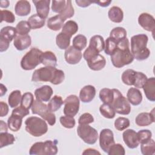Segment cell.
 I'll return each instance as SVG.
<instances>
[{
    "label": "cell",
    "mask_w": 155,
    "mask_h": 155,
    "mask_svg": "<svg viewBox=\"0 0 155 155\" xmlns=\"http://www.w3.org/2000/svg\"><path fill=\"white\" fill-rule=\"evenodd\" d=\"M64 72L55 67H41L34 71L31 81L33 82H50L52 84L58 85L64 80Z\"/></svg>",
    "instance_id": "obj_1"
},
{
    "label": "cell",
    "mask_w": 155,
    "mask_h": 155,
    "mask_svg": "<svg viewBox=\"0 0 155 155\" xmlns=\"http://www.w3.org/2000/svg\"><path fill=\"white\" fill-rule=\"evenodd\" d=\"M129 44L127 38L117 42L116 50L111 55V61L114 67L121 68L133 61L134 58L130 50Z\"/></svg>",
    "instance_id": "obj_2"
},
{
    "label": "cell",
    "mask_w": 155,
    "mask_h": 155,
    "mask_svg": "<svg viewBox=\"0 0 155 155\" xmlns=\"http://www.w3.org/2000/svg\"><path fill=\"white\" fill-rule=\"evenodd\" d=\"M148 38L145 34H138L131 38V52L134 58L137 61L147 59L150 51L147 47Z\"/></svg>",
    "instance_id": "obj_3"
},
{
    "label": "cell",
    "mask_w": 155,
    "mask_h": 155,
    "mask_svg": "<svg viewBox=\"0 0 155 155\" xmlns=\"http://www.w3.org/2000/svg\"><path fill=\"white\" fill-rule=\"evenodd\" d=\"M25 130L35 137H40L48 131V125L44 119L36 116L28 117L25 121Z\"/></svg>",
    "instance_id": "obj_4"
},
{
    "label": "cell",
    "mask_w": 155,
    "mask_h": 155,
    "mask_svg": "<svg viewBox=\"0 0 155 155\" xmlns=\"http://www.w3.org/2000/svg\"><path fill=\"white\" fill-rule=\"evenodd\" d=\"M42 51L37 48H31L22 57L21 67L24 70H31L41 63Z\"/></svg>",
    "instance_id": "obj_5"
},
{
    "label": "cell",
    "mask_w": 155,
    "mask_h": 155,
    "mask_svg": "<svg viewBox=\"0 0 155 155\" xmlns=\"http://www.w3.org/2000/svg\"><path fill=\"white\" fill-rule=\"evenodd\" d=\"M113 90L114 97L111 105L115 112L122 115L129 114L131 111V106L127 99L122 95L119 90L113 88Z\"/></svg>",
    "instance_id": "obj_6"
},
{
    "label": "cell",
    "mask_w": 155,
    "mask_h": 155,
    "mask_svg": "<svg viewBox=\"0 0 155 155\" xmlns=\"http://www.w3.org/2000/svg\"><path fill=\"white\" fill-rule=\"evenodd\" d=\"M77 133L79 137L86 143L93 145L98 138L97 130L88 125H79L77 128Z\"/></svg>",
    "instance_id": "obj_7"
},
{
    "label": "cell",
    "mask_w": 155,
    "mask_h": 155,
    "mask_svg": "<svg viewBox=\"0 0 155 155\" xmlns=\"http://www.w3.org/2000/svg\"><path fill=\"white\" fill-rule=\"evenodd\" d=\"M64 113L65 116L74 117L78 113L79 110V99L74 94L67 96L64 101Z\"/></svg>",
    "instance_id": "obj_8"
},
{
    "label": "cell",
    "mask_w": 155,
    "mask_h": 155,
    "mask_svg": "<svg viewBox=\"0 0 155 155\" xmlns=\"http://www.w3.org/2000/svg\"><path fill=\"white\" fill-rule=\"evenodd\" d=\"M114 143V139L113 131L108 128L102 130L99 134V145L102 150L107 153L110 147Z\"/></svg>",
    "instance_id": "obj_9"
},
{
    "label": "cell",
    "mask_w": 155,
    "mask_h": 155,
    "mask_svg": "<svg viewBox=\"0 0 155 155\" xmlns=\"http://www.w3.org/2000/svg\"><path fill=\"white\" fill-rule=\"evenodd\" d=\"M139 24L145 30L154 33L155 21L154 17L148 13H141L138 18Z\"/></svg>",
    "instance_id": "obj_10"
},
{
    "label": "cell",
    "mask_w": 155,
    "mask_h": 155,
    "mask_svg": "<svg viewBox=\"0 0 155 155\" xmlns=\"http://www.w3.org/2000/svg\"><path fill=\"white\" fill-rule=\"evenodd\" d=\"M123 140L125 145L131 149L136 148L139 145V141L137 133L132 129H128L122 134Z\"/></svg>",
    "instance_id": "obj_11"
},
{
    "label": "cell",
    "mask_w": 155,
    "mask_h": 155,
    "mask_svg": "<svg viewBox=\"0 0 155 155\" xmlns=\"http://www.w3.org/2000/svg\"><path fill=\"white\" fill-rule=\"evenodd\" d=\"M82 57L81 51L77 50L73 46L68 47L64 53L65 61L71 65H74L79 63Z\"/></svg>",
    "instance_id": "obj_12"
},
{
    "label": "cell",
    "mask_w": 155,
    "mask_h": 155,
    "mask_svg": "<svg viewBox=\"0 0 155 155\" xmlns=\"http://www.w3.org/2000/svg\"><path fill=\"white\" fill-rule=\"evenodd\" d=\"M86 61L88 67L94 71H99L103 69L106 65V60L105 58L99 53L93 56Z\"/></svg>",
    "instance_id": "obj_13"
},
{
    "label": "cell",
    "mask_w": 155,
    "mask_h": 155,
    "mask_svg": "<svg viewBox=\"0 0 155 155\" xmlns=\"http://www.w3.org/2000/svg\"><path fill=\"white\" fill-rule=\"evenodd\" d=\"M33 3L35 5L37 14L42 18L45 19L48 15L50 10V0H33Z\"/></svg>",
    "instance_id": "obj_14"
},
{
    "label": "cell",
    "mask_w": 155,
    "mask_h": 155,
    "mask_svg": "<svg viewBox=\"0 0 155 155\" xmlns=\"http://www.w3.org/2000/svg\"><path fill=\"white\" fill-rule=\"evenodd\" d=\"M53 93L52 88L49 85H45L35 90V96L36 97V99L38 101L47 102L50 99Z\"/></svg>",
    "instance_id": "obj_15"
},
{
    "label": "cell",
    "mask_w": 155,
    "mask_h": 155,
    "mask_svg": "<svg viewBox=\"0 0 155 155\" xmlns=\"http://www.w3.org/2000/svg\"><path fill=\"white\" fill-rule=\"evenodd\" d=\"M154 109L150 113L143 112L139 113L135 119L136 124L139 127H145L151 125L154 122Z\"/></svg>",
    "instance_id": "obj_16"
},
{
    "label": "cell",
    "mask_w": 155,
    "mask_h": 155,
    "mask_svg": "<svg viewBox=\"0 0 155 155\" xmlns=\"http://www.w3.org/2000/svg\"><path fill=\"white\" fill-rule=\"evenodd\" d=\"M96 95L95 87L91 85L84 86L79 92V99L84 103L92 101Z\"/></svg>",
    "instance_id": "obj_17"
},
{
    "label": "cell",
    "mask_w": 155,
    "mask_h": 155,
    "mask_svg": "<svg viewBox=\"0 0 155 155\" xmlns=\"http://www.w3.org/2000/svg\"><path fill=\"white\" fill-rule=\"evenodd\" d=\"M31 44V39L30 35H17L13 42L15 47L19 51H22L28 48Z\"/></svg>",
    "instance_id": "obj_18"
},
{
    "label": "cell",
    "mask_w": 155,
    "mask_h": 155,
    "mask_svg": "<svg viewBox=\"0 0 155 155\" xmlns=\"http://www.w3.org/2000/svg\"><path fill=\"white\" fill-rule=\"evenodd\" d=\"M146 97L151 102L155 101V78L151 77L147 79L142 87Z\"/></svg>",
    "instance_id": "obj_19"
},
{
    "label": "cell",
    "mask_w": 155,
    "mask_h": 155,
    "mask_svg": "<svg viewBox=\"0 0 155 155\" xmlns=\"http://www.w3.org/2000/svg\"><path fill=\"white\" fill-rule=\"evenodd\" d=\"M127 100L133 105H139L142 101V95L140 91L137 88H130L127 93Z\"/></svg>",
    "instance_id": "obj_20"
},
{
    "label": "cell",
    "mask_w": 155,
    "mask_h": 155,
    "mask_svg": "<svg viewBox=\"0 0 155 155\" xmlns=\"http://www.w3.org/2000/svg\"><path fill=\"white\" fill-rule=\"evenodd\" d=\"M15 11L18 16H27L31 12V5L30 2L26 0L18 1L15 5Z\"/></svg>",
    "instance_id": "obj_21"
},
{
    "label": "cell",
    "mask_w": 155,
    "mask_h": 155,
    "mask_svg": "<svg viewBox=\"0 0 155 155\" xmlns=\"http://www.w3.org/2000/svg\"><path fill=\"white\" fill-rule=\"evenodd\" d=\"M41 64L45 67H56L57 65V58L56 55L51 51L43 52L41 56Z\"/></svg>",
    "instance_id": "obj_22"
},
{
    "label": "cell",
    "mask_w": 155,
    "mask_h": 155,
    "mask_svg": "<svg viewBox=\"0 0 155 155\" xmlns=\"http://www.w3.org/2000/svg\"><path fill=\"white\" fill-rule=\"evenodd\" d=\"M88 47L99 53L104 50L105 47V42L103 37L101 35H94L92 36L90 38Z\"/></svg>",
    "instance_id": "obj_23"
},
{
    "label": "cell",
    "mask_w": 155,
    "mask_h": 155,
    "mask_svg": "<svg viewBox=\"0 0 155 155\" xmlns=\"http://www.w3.org/2000/svg\"><path fill=\"white\" fill-rule=\"evenodd\" d=\"M108 16L109 19L112 22L115 23H120L123 20L124 12L120 7L117 6H113L108 10Z\"/></svg>",
    "instance_id": "obj_24"
},
{
    "label": "cell",
    "mask_w": 155,
    "mask_h": 155,
    "mask_svg": "<svg viewBox=\"0 0 155 155\" xmlns=\"http://www.w3.org/2000/svg\"><path fill=\"white\" fill-rule=\"evenodd\" d=\"M64 21L65 20L59 15H57L48 19L47 27L51 30L58 31L63 27Z\"/></svg>",
    "instance_id": "obj_25"
},
{
    "label": "cell",
    "mask_w": 155,
    "mask_h": 155,
    "mask_svg": "<svg viewBox=\"0 0 155 155\" xmlns=\"http://www.w3.org/2000/svg\"><path fill=\"white\" fill-rule=\"evenodd\" d=\"M22 119L21 116L12 113L7 120L8 128L14 132L19 131L22 125Z\"/></svg>",
    "instance_id": "obj_26"
},
{
    "label": "cell",
    "mask_w": 155,
    "mask_h": 155,
    "mask_svg": "<svg viewBox=\"0 0 155 155\" xmlns=\"http://www.w3.org/2000/svg\"><path fill=\"white\" fill-rule=\"evenodd\" d=\"M31 108L33 114H38L41 116V117H42L47 113L49 111L47 105L42 101L37 99L34 100Z\"/></svg>",
    "instance_id": "obj_27"
},
{
    "label": "cell",
    "mask_w": 155,
    "mask_h": 155,
    "mask_svg": "<svg viewBox=\"0 0 155 155\" xmlns=\"http://www.w3.org/2000/svg\"><path fill=\"white\" fill-rule=\"evenodd\" d=\"M71 37L66 34L60 32L56 37V44L61 50H66L70 46Z\"/></svg>",
    "instance_id": "obj_28"
},
{
    "label": "cell",
    "mask_w": 155,
    "mask_h": 155,
    "mask_svg": "<svg viewBox=\"0 0 155 155\" xmlns=\"http://www.w3.org/2000/svg\"><path fill=\"white\" fill-rule=\"evenodd\" d=\"M16 28L12 26H5L0 31V38L8 41L10 42L16 36Z\"/></svg>",
    "instance_id": "obj_29"
},
{
    "label": "cell",
    "mask_w": 155,
    "mask_h": 155,
    "mask_svg": "<svg viewBox=\"0 0 155 155\" xmlns=\"http://www.w3.org/2000/svg\"><path fill=\"white\" fill-rule=\"evenodd\" d=\"M78 31V24L74 21L69 20L67 22H66L65 24H64L61 32L66 34L67 35L71 38V36L75 33H76Z\"/></svg>",
    "instance_id": "obj_30"
},
{
    "label": "cell",
    "mask_w": 155,
    "mask_h": 155,
    "mask_svg": "<svg viewBox=\"0 0 155 155\" xmlns=\"http://www.w3.org/2000/svg\"><path fill=\"white\" fill-rule=\"evenodd\" d=\"M57 141L47 140L44 142L43 155H55L58 153Z\"/></svg>",
    "instance_id": "obj_31"
},
{
    "label": "cell",
    "mask_w": 155,
    "mask_h": 155,
    "mask_svg": "<svg viewBox=\"0 0 155 155\" xmlns=\"http://www.w3.org/2000/svg\"><path fill=\"white\" fill-rule=\"evenodd\" d=\"M28 22L29 23L31 29H38L44 26L45 19L40 17L38 14H34L29 17Z\"/></svg>",
    "instance_id": "obj_32"
},
{
    "label": "cell",
    "mask_w": 155,
    "mask_h": 155,
    "mask_svg": "<svg viewBox=\"0 0 155 155\" xmlns=\"http://www.w3.org/2000/svg\"><path fill=\"white\" fill-rule=\"evenodd\" d=\"M114 93L113 89L104 88L101 89L99 91V98L104 104H108L111 105Z\"/></svg>",
    "instance_id": "obj_33"
},
{
    "label": "cell",
    "mask_w": 155,
    "mask_h": 155,
    "mask_svg": "<svg viewBox=\"0 0 155 155\" xmlns=\"http://www.w3.org/2000/svg\"><path fill=\"white\" fill-rule=\"evenodd\" d=\"M64 104V101L61 96L54 95L49 101L47 107L50 111L54 112L58 111Z\"/></svg>",
    "instance_id": "obj_34"
},
{
    "label": "cell",
    "mask_w": 155,
    "mask_h": 155,
    "mask_svg": "<svg viewBox=\"0 0 155 155\" xmlns=\"http://www.w3.org/2000/svg\"><path fill=\"white\" fill-rule=\"evenodd\" d=\"M127 31L124 28L117 27L111 30L110 33V37L118 42L122 39L127 38Z\"/></svg>",
    "instance_id": "obj_35"
},
{
    "label": "cell",
    "mask_w": 155,
    "mask_h": 155,
    "mask_svg": "<svg viewBox=\"0 0 155 155\" xmlns=\"http://www.w3.org/2000/svg\"><path fill=\"white\" fill-rule=\"evenodd\" d=\"M140 151L143 155H154L155 154V142L151 139L147 142L140 143Z\"/></svg>",
    "instance_id": "obj_36"
},
{
    "label": "cell",
    "mask_w": 155,
    "mask_h": 155,
    "mask_svg": "<svg viewBox=\"0 0 155 155\" xmlns=\"http://www.w3.org/2000/svg\"><path fill=\"white\" fill-rule=\"evenodd\" d=\"M21 92L19 90H14L8 96V103L11 108H16L21 101Z\"/></svg>",
    "instance_id": "obj_37"
},
{
    "label": "cell",
    "mask_w": 155,
    "mask_h": 155,
    "mask_svg": "<svg viewBox=\"0 0 155 155\" xmlns=\"http://www.w3.org/2000/svg\"><path fill=\"white\" fill-rule=\"evenodd\" d=\"M99 111L102 116L107 119H113L114 117L116 112L111 104H103L99 107Z\"/></svg>",
    "instance_id": "obj_38"
},
{
    "label": "cell",
    "mask_w": 155,
    "mask_h": 155,
    "mask_svg": "<svg viewBox=\"0 0 155 155\" xmlns=\"http://www.w3.org/2000/svg\"><path fill=\"white\" fill-rule=\"evenodd\" d=\"M15 141V138L12 134L7 132L0 133V148L12 145Z\"/></svg>",
    "instance_id": "obj_39"
},
{
    "label": "cell",
    "mask_w": 155,
    "mask_h": 155,
    "mask_svg": "<svg viewBox=\"0 0 155 155\" xmlns=\"http://www.w3.org/2000/svg\"><path fill=\"white\" fill-rule=\"evenodd\" d=\"M136 71L133 69H127L125 70L121 76L123 83L127 85H133Z\"/></svg>",
    "instance_id": "obj_40"
},
{
    "label": "cell",
    "mask_w": 155,
    "mask_h": 155,
    "mask_svg": "<svg viewBox=\"0 0 155 155\" xmlns=\"http://www.w3.org/2000/svg\"><path fill=\"white\" fill-rule=\"evenodd\" d=\"M87 39L83 35H78L73 39V47L78 50H82L87 46Z\"/></svg>",
    "instance_id": "obj_41"
},
{
    "label": "cell",
    "mask_w": 155,
    "mask_h": 155,
    "mask_svg": "<svg viewBox=\"0 0 155 155\" xmlns=\"http://www.w3.org/2000/svg\"><path fill=\"white\" fill-rule=\"evenodd\" d=\"M31 27L29 25L28 21H19L16 26V30L18 35H26L30 31Z\"/></svg>",
    "instance_id": "obj_42"
},
{
    "label": "cell",
    "mask_w": 155,
    "mask_h": 155,
    "mask_svg": "<svg viewBox=\"0 0 155 155\" xmlns=\"http://www.w3.org/2000/svg\"><path fill=\"white\" fill-rule=\"evenodd\" d=\"M33 101L34 97L33 94L30 92H26L22 96L21 105L25 108L29 110L31 107Z\"/></svg>",
    "instance_id": "obj_43"
},
{
    "label": "cell",
    "mask_w": 155,
    "mask_h": 155,
    "mask_svg": "<svg viewBox=\"0 0 155 155\" xmlns=\"http://www.w3.org/2000/svg\"><path fill=\"white\" fill-rule=\"evenodd\" d=\"M117 42L110 37H108L105 42L104 51L108 55H111L116 49Z\"/></svg>",
    "instance_id": "obj_44"
},
{
    "label": "cell",
    "mask_w": 155,
    "mask_h": 155,
    "mask_svg": "<svg viewBox=\"0 0 155 155\" xmlns=\"http://www.w3.org/2000/svg\"><path fill=\"white\" fill-rule=\"evenodd\" d=\"M147 79V76L144 73L139 71H136L133 85L136 88H141L143 87Z\"/></svg>",
    "instance_id": "obj_45"
},
{
    "label": "cell",
    "mask_w": 155,
    "mask_h": 155,
    "mask_svg": "<svg viewBox=\"0 0 155 155\" xmlns=\"http://www.w3.org/2000/svg\"><path fill=\"white\" fill-rule=\"evenodd\" d=\"M130 122L128 118L119 117L114 121V127L118 131H123L130 126Z\"/></svg>",
    "instance_id": "obj_46"
},
{
    "label": "cell",
    "mask_w": 155,
    "mask_h": 155,
    "mask_svg": "<svg viewBox=\"0 0 155 155\" xmlns=\"http://www.w3.org/2000/svg\"><path fill=\"white\" fill-rule=\"evenodd\" d=\"M74 14V8L72 5V2L71 1H67V4L64 11L59 14V15L65 21L68 18H70L73 16Z\"/></svg>",
    "instance_id": "obj_47"
},
{
    "label": "cell",
    "mask_w": 155,
    "mask_h": 155,
    "mask_svg": "<svg viewBox=\"0 0 155 155\" xmlns=\"http://www.w3.org/2000/svg\"><path fill=\"white\" fill-rule=\"evenodd\" d=\"M51 10L53 12L61 14L65 9L67 4V1L65 0H53L51 2Z\"/></svg>",
    "instance_id": "obj_48"
},
{
    "label": "cell",
    "mask_w": 155,
    "mask_h": 155,
    "mask_svg": "<svg viewBox=\"0 0 155 155\" xmlns=\"http://www.w3.org/2000/svg\"><path fill=\"white\" fill-rule=\"evenodd\" d=\"M61 124L66 128H72L75 126L76 122L73 117L62 116L59 118Z\"/></svg>",
    "instance_id": "obj_49"
},
{
    "label": "cell",
    "mask_w": 155,
    "mask_h": 155,
    "mask_svg": "<svg viewBox=\"0 0 155 155\" xmlns=\"http://www.w3.org/2000/svg\"><path fill=\"white\" fill-rule=\"evenodd\" d=\"M107 154L108 155H124L125 154V151L121 144L114 143L110 147Z\"/></svg>",
    "instance_id": "obj_50"
},
{
    "label": "cell",
    "mask_w": 155,
    "mask_h": 155,
    "mask_svg": "<svg viewBox=\"0 0 155 155\" xmlns=\"http://www.w3.org/2000/svg\"><path fill=\"white\" fill-rule=\"evenodd\" d=\"M137 136L140 143H143L150 140L152 137V133L149 130H141L137 133Z\"/></svg>",
    "instance_id": "obj_51"
},
{
    "label": "cell",
    "mask_w": 155,
    "mask_h": 155,
    "mask_svg": "<svg viewBox=\"0 0 155 155\" xmlns=\"http://www.w3.org/2000/svg\"><path fill=\"white\" fill-rule=\"evenodd\" d=\"M1 22L5 21L7 23H13L15 21V16L11 11L2 10L1 11Z\"/></svg>",
    "instance_id": "obj_52"
},
{
    "label": "cell",
    "mask_w": 155,
    "mask_h": 155,
    "mask_svg": "<svg viewBox=\"0 0 155 155\" xmlns=\"http://www.w3.org/2000/svg\"><path fill=\"white\" fill-rule=\"evenodd\" d=\"M44 151V142H38L35 143L31 147L29 154L34 155H43Z\"/></svg>",
    "instance_id": "obj_53"
},
{
    "label": "cell",
    "mask_w": 155,
    "mask_h": 155,
    "mask_svg": "<svg viewBox=\"0 0 155 155\" xmlns=\"http://www.w3.org/2000/svg\"><path fill=\"white\" fill-rule=\"evenodd\" d=\"M94 122L93 116L89 113H85L81 115L78 119L79 125H88Z\"/></svg>",
    "instance_id": "obj_54"
},
{
    "label": "cell",
    "mask_w": 155,
    "mask_h": 155,
    "mask_svg": "<svg viewBox=\"0 0 155 155\" xmlns=\"http://www.w3.org/2000/svg\"><path fill=\"white\" fill-rule=\"evenodd\" d=\"M12 113L16 114V115L21 116V117L23 118L25 116L29 114L30 112H29V110H27V109L25 108L24 107H22L21 105H20L19 107L15 108V109L13 110Z\"/></svg>",
    "instance_id": "obj_55"
},
{
    "label": "cell",
    "mask_w": 155,
    "mask_h": 155,
    "mask_svg": "<svg viewBox=\"0 0 155 155\" xmlns=\"http://www.w3.org/2000/svg\"><path fill=\"white\" fill-rule=\"evenodd\" d=\"M42 118L46 120L48 124L51 126L54 125L56 123V116L53 112H51L49 111Z\"/></svg>",
    "instance_id": "obj_56"
},
{
    "label": "cell",
    "mask_w": 155,
    "mask_h": 155,
    "mask_svg": "<svg viewBox=\"0 0 155 155\" xmlns=\"http://www.w3.org/2000/svg\"><path fill=\"white\" fill-rule=\"evenodd\" d=\"M0 111L1 117L5 116L8 113V106L5 102H4L3 101H1L0 102Z\"/></svg>",
    "instance_id": "obj_57"
},
{
    "label": "cell",
    "mask_w": 155,
    "mask_h": 155,
    "mask_svg": "<svg viewBox=\"0 0 155 155\" xmlns=\"http://www.w3.org/2000/svg\"><path fill=\"white\" fill-rule=\"evenodd\" d=\"M10 42L6 39L0 38V51L3 52L6 51L9 47Z\"/></svg>",
    "instance_id": "obj_58"
},
{
    "label": "cell",
    "mask_w": 155,
    "mask_h": 155,
    "mask_svg": "<svg viewBox=\"0 0 155 155\" xmlns=\"http://www.w3.org/2000/svg\"><path fill=\"white\" fill-rule=\"evenodd\" d=\"M75 2L76 4L81 7H87L90 5L91 4H93V1H89V0H76Z\"/></svg>",
    "instance_id": "obj_59"
},
{
    "label": "cell",
    "mask_w": 155,
    "mask_h": 155,
    "mask_svg": "<svg viewBox=\"0 0 155 155\" xmlns=\"http://www.w3.org/2000/svg\"><path fill=\"white\" fill-rule=\"evenodd\" d=\"M111 2V0L109 1H93V3L96 4L97 5H99L101 7H108Z\"/></svg>",
    "instance_id": "obj_60"
},
{
    "label": "cell",
    "mask_w": 155,
    "mask_h": 155,
    "mask_svg": "<svg viewBox=\"0 0 155 155\" xmlns=\"http://www.w3.org/2000/svg\"><path fill=\"white\" fill-rule=\"evenodd\" d=\"M82 154H90V155H96V154H101V153L99 152L98 151L96 150L95 149L93 148H87L86 150H85L83 153Z\"/></svg>",
    "instance_id": "obj_61"
},
{
    "label": "cell",
    "mask_w": 155,
    "mask_h": 155,
    "mask_svg": "<svg viewBox=\"0 0 155 155\" xmlns=\"http://www.w3.org/2000/svg\"><path fill=\"white\" fill-rule=\"evenodd\" d=\"M7 126L6 123L3 120H0V131L1 132H7Z\"/></svg>",
    "instance_id": "obj_62"
},
{
    "label": "cell",
    "mask_w": 155,
    "mask_h": 155,
    "mask_svg": "<svg viewBox=\"0 0 155 155\" xmlns=\"http://www.w3.org/2000/svg\"><path fill=\"white\" fill-rule=\"evenodd\" d=\"M10 5V2L7 0H5V1H0V7L1 8H7Z\"/></svg>",
    "instance_id": "obj_63"
},
{
    "label": "cell",
    "mask_w": 155,
    "mask_h": 155,
    "mask_svg": "<svg viewBox=\"0 0 155 155\" xmlns=\"http://www.w3.org/2000/svg\"><path fill=\"white\" fill-rule=\"evenodd\" d=\"M7 91V89L6 87L4 85H3L2 84H1V88H0V93H1L0 95H1V96H4L6 93Z\"/></svg>",
    "instance_id": "obj_64"
}]
</instances>
